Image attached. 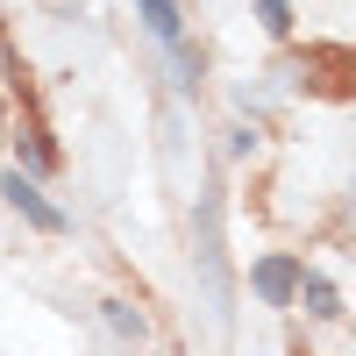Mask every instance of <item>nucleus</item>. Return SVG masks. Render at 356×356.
<instances>
[{
    "mask_svg": "<svg viewBox=\"0 0 356 356\" xmlns=\"http://www.w3.org/2000/svg\"><path fill=\"white\" fill-rule=\"evenodd\" d=\"M22 157H29V178H36V171H50V164H57V150H50V143H43V129H36V122L22 129Z\"/></svg>",
    "mask_w": 356,
    "mask_h": 356,
    "instance_id": "nucleus-6",
    "label": "nucleus"
},
{
    "mask_svg": "<svg viewBox=\"0 0 356 356\" xmlns=\"http://www.w3.org/2000/svg\"><path fill=\"white\" fill-rule=\"evenodd\" d=\"M100 321H107L122 342H143V314H136L129 300H100Z\"/></svg>",
    "mask_w": 356,
    "mask_h": 356,
    "instance_id": "nucleus-5",
    "label": "nucleus"
},
{
    "mask_svg": "<svg viewBox=\"0 0 356 356\" xmlns=\"http://www.w3.org/2000/svg\"><path fill=\"white\" fill-rule=\"evenodd\" d=\"M143 8V22H150V36L164 43V57H171V86L178 93H200V57L186 50V0H136Z\"/></svg>",
    "mask_w": 356,
    "mask_h": 356,
    "instance_id": "nucleus-1",
    "label": "nucleus"
},
{
    "mask_svg": "<svg viewBox=\"0 0 356 356\" xmlns=\"http://www.w3.org/2000/svg\"><path fill=\"white\" fill-rule=\"evenodd\" d=\"M0 193H8V207H15V214H22L29 228L65 235V207H50V200H43V186H36L29 171H8V178H0Z\"/></svg>",
    "mask_w": 356,
    "mask_h": 356,
    "instance_id": "nucleus-2",
    "label": "nucleus"
},
{
    "mask_svg": "<svg viewBox=\"0 0 356 356\" xmlns=\"http://www.w3.org/2000/svg\"><path fill=\"white\" fill-rule=\"evenodd\" d=\"M250 8L264 15V29H271V36H292V0H250Z\"/></svg>",
    "mask_w": 356,
    "mask_h": 356,
    "instance_id": "nucleus-7",
    "label": "nucleus"
},
{
    "mask_svg": "<svg viewBox=\"0 0 356 356\" xmlns=\"http://www.w3.org/2000/svg\"><path fill=\"white\" fill-rule=\"evenodd\" d=\"M314 321H342V292H335V278H321V271H300V292H292Z\"/></svg>",
    "mask_w": 356,
    "mask_h": 356,
    "instance_id": "nucleus-4",
    "label": "nucleus"
},
{
    "mask_svg": "<svg viewBox=\"0 0 356 356\" xmlns=\"http://www.w3.org/2000/svg\"><path fill=\"white\" fill-rule=\"evenodd\" d=\"M300 271H307L300 257H257V264H250V292H257L264 307H292V292H300Z\"/></svg>",
    "mask_w": 356,
    "mask_h": 356,
    "instance_id": "nucleus-3",
    "label": "nucleus"
}]
</instances>
